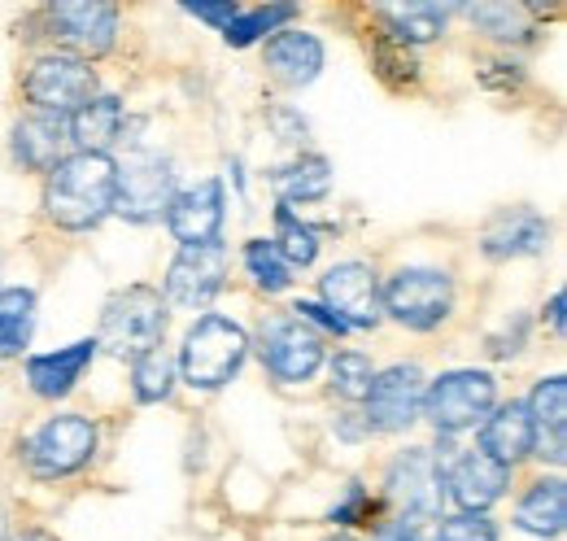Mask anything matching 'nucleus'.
Here are the masks:
<instances>
[{
  "label": "nucleus",
  "instance_id": "bb28decb",
  "mask_svg": "<svg viewBox=\"0 0 567 541\" xmlns=\"http://www.w3.org/2000/svg\"><path fill=\"white\" fill-rule=\"evenodd\" d=\"M271 184H276V193H280V205L319 202V197H328V188H332V162L319 157V153H306V157L280 166V171L271 175Z\"/></svg>",
  "mask_w": 567,
  "mask_h": 541
},
{
  "label": "nucleus",
  "instance_id": "9d476101",
  "mask_svg": "<svg viewBox=\"0 0 567 541\" xmlns=\"http://www.w3.org/2000/svg\"><path fill=\"white\" fill-rule=\"evenodd\" d=\"M258 349H262L267 371H271L280 385H306V380L323 367V337H315V333H310L301 319H292V315H280V319L262 324Z\"/></svg>",
  "mask_w": 567,
  "mask_h": 541
},
{
  "label": "nucleus",
  "instance_id": "cd10ccee",
  "mask_svg": "<svg viewBox=\"0 0 567 541\" xmlns=\"http://www.w3.org/2000/svg\"><path fill=\"white\" fill-rule=\"evenodd\" d=\"M35 328V293L4 288L0 293V358H18Z\"/></svg>",
  "mask_w": 567,
  "mask_h": 541
},
{
  "label": "nucleus",
  "instance_id": "f704fd0d",
  "mask_svg": "<svg viewBox=\"0 0 567 541\" xmlns=\"http://www.w3.org/2000/svg\"><path fill=\"white\" fill-rule=\"evenodd\" d=\"M432 541H497V529L485 516H450L436 524Z\"/></svg>",
  "mask_w": 567,
  "mask_h": 541
},
{
  "label": "nucleus",
  "instance_id": "f8f14e48",
  "mask_svg": "<svg viewBox=\"0 0 567 541\" xmlns=\"http://www.w3.org/2000/svg\"><path fill=\"white\" fill-rule=\"evenodd\" d=\"M319 293H323V306L358 333H371L380 319H384V306H380V275L367 267V263H337L319 279Z\"/></svg>",
  "mask_w": 567,
  "mask_h": 541
},
{
  "label": "nucleus",
  "instance_id": "f257e3e1",
  "mask_svg": "<svg viewBox=\"0 0 567 541\" xmlns=\"http://www.w3.org/2000/svg\"><path fill=\"white\" fill-rule=\"evenodd\" d=\"M114 175L110 153H66L44 180V214L62 232H92L114 214Z\"/></svg>",
  "mask_w": 567,
  "mask_h": 541
},
{
  "label": "nucleus",
  "instance_id": "58836bf2",
  "mask_svg": "<svg viewBox=\"0 0 567 541\" xmlns=\"http://www.w3.org/2000/svg\"><path fill=\"white\" fill-rule=\"evenodd\" d=\"M524 337H528V319H524V315H515V319L506 324V333L489 337V354H494V358H511V354H519V349H524Z\"/></svg>",
  "mask_w": 567,
  "mask_h": 541
},
{
  "label": "nucleus",
  "instance_id": "20e7f679",
  "mask_svg": "<svg viewBox=\"0 0 567 541\" xmlns=\"http://www.w3.org/2000/svg\"><path fill=\"white\" fill-rule=\"evenodd\" d=\"M380 306L402 328L432 333L454 310V279L445 270H432V267H402L380 288Z\"/></svg>",
  "mask_w": 567,
  "mask_h": 541
},
{
  "label": "nucleus",
  "instance_id": "2eb2a0df",
  "mask_svg": "<svg viewBox=\"0 0 567 541\" xmlns=\"http://www.w3.org/2000/svg\"><path fill=\"white\" fill-rule=\"evenodd\" d=\"M227 279V254L223 245L202 249H179L175 263L166 267V302L179 310H206Z\"/></svg>",
  "mask_w": 567,
  "mask_h": 541
},
{
  "label": "nucleus",
  "instance_id": "ddd939ff",
  "mask_svg": "<svg viewBox=\"0 0 567 541\" xmlns=\"http://www.w3.org/2000/svg\"><path fill=\"white\" fill-rule=\"evenodd\" d=\"M441 484H445V468L436 463V455H427L424 446L406 450L393 459L384 493L398 507V516H415V520H432L441 507Z\"/></svg>",
  "mask_w": 567,
  "mask_h": 541
},
{
  "label": "nucleus",
  "instance_id": "aec40b11",
  "mask_svg": "<svg viewBox=\"0 0 567 541\" xmlns=\"http://www.w3.org/2000/svg\"><path fill=\"white\" fill-rule=\"evenodd\" d=\"M267 70L284 88H306L323 70V40L310 31H276L267 40Z\"/></svg>",
  "mask_w": 567,
  "mask_h": 541
},
{
  "label": "nucleus",
  "instance_id": "4468645a",
  "mask_svg": "<svg viewBox=\"0 0 567 541\" xmlns=\"http://www.w3.org/2000/svg\"><path fill=\"white\" fill-rule=\"evenodd\" d=\"M227 197L218 180H202L184 193H175L166 205V227L179 241V249H202V245H218L223 236V214H227Z\"/></svg>",
  "mask_w": 567,
  "mask_h": 541
},
{
  "label": "nucleus",
  "instance_id": "4be33fe9",
  "mask_svg": "<svg viewBox=\"0 0 567 541\" xmlns=\"http://www.w3.org/2000/svg\"><path fill=\"white\" fill-rule=\"evenodd\" d=\"M71 144L66 132V119L62 114H31L13 127V157L27 166V171H53L62 162V149Z\"/></svg>",
  "mask_w": 567,
  "mask_h": 541
},
{
  "label": "nucleus",
  "instance_id": "5701e85b",
  "mask_svg": "<svg viewBox=\"0 0 567 541\" xmlns=\"http://www.w3.org/2000/svg\"><path fill=\"white\" fill-rule=\"evenodd\" d=\"M515 529L533 538H559L567 529V484L559 476H542L515 507Z\"/></svg>",
  "mask_w": 567,
  "mask_h": 541
},
{
  "label": "nucleus",
  "instance_id": "423d86ee",
  "mask_svg": "<svg viewBox=\"0 0 567 541\" xmlns=\"http://www.w3.org/2000/svg\"><path fill=\"white\" fill-rule=\"evenodd\" d=\"M22 96L35 105V114H62L71 119L79 105L96 96V70L71 53H44L22 79Z\"/></svg>",
  "mask_w": 567,
  "mask_h": 541
},
{
  "label": "nucleus",
  "instance_id": "79ce46f5",
  "mask_svg": "<svg viewBox=\"0 0 567 541\" xmlns=\"http://www.w3.org/2000/svg\"><path fill=\"white\" fill-rule=\"evenodd\" d=\"M18 541H58V538H49V533H22Z\"/></svg>",
  "mask_w": 567,
  "mask_h": 541
},
{
  "label": "nucleus",
  "instance_id": "4c0bfd02",
  "mask_svg": "<svg viewBox=\"0 0 567 541\" xmlns=\"http://www.w3.org/2000/svg\"><path fill=\"white\" fill-rule=\"evenodd\" d=\"M375 541H432L424 529V520H415V516H393V520H384L380 529H375Z\"/></svg>",
  "mask_w": 567,
  "mask_h": 541
},
{
  "label": "nucleus",
  "instance_id": "72a5a7b5",
  "mask_svg": "<svg viewBox=\"0 0 567 541\" xmlns=\"http://www.w3.org/2000/svg\"><path fill=\"white\" fill-rule=\"evenodd\" d=\"M375 70H380V79H384L389 88H411V83L420 79V62H415V53H411V49H402V44H393L389 35H380V40H375Z\"/></svg>",
  "mask_w": 567,
  "mask_h": 541
},
{
  "label": "nucleus",
  "instance_id": "f3484780",
  "mask_svg": "<svg viewBox=\"0 0 567 541\" xmlns=\"http://www.w3.org/2000/svg\"><path fill=\"white\" fill-rule=\"evenodd\" d=\"M445 484H450V498L463 507V516H485L497 498L506 493L511 484V472L494 463L489 455L481 450H467L463 459H454L445 468Z\"/></svg>",
  "mask_w": 567,
  "mask_h": 541
},
{
  "label": "nucleus",
  "instance_id": "b1692460",
  "mask_svg": "<svg viewBox=\"0 0 567 541\" xmlns=\"http://www.w3.org/2000/svg\"><path fill=\"white\" fill-rule=\"evenodd\" d=\"M74 153H105L118 135H123V101L118 96H92L87 105H79L66 119Z\"/></svg>",
  "mask_w": 567,
  "mask_h": 541
},
{
  "label": "nucleus",
  "instance_id": "c9c22d12",
  "mask_svg": "<svg viewBox=\"0 0 567 541\" xmlns=\"http://www.w3.org/2000/svg\"><path fill=\"white\" fill-rule=\"evenodd\" d=\"M371 511H375V507H371L367 489L354 480V484L346 489V498H341V502L328 511V520H332V524H362V520H371Z\"/></svg>",
  "mask_w": 567,
  "mask_h": 541
},
{
  "label": "nucleus",
  "instance_id": "1a4fd4ad",
  "mask_svg": "<svg viewBox=\"0 0 567 541\" xmlns=\"http://www.w3.org/2000/svg\"><path fill=\"white\" fill-rule=\"evenodd\" d=\"M44 35L79 62L105 58L118 35V9L114 4H49Z\"/></svg>",
  "mask_w": 567,
  "mask_h": 541
},
{
  "label": "nucleus",
  "instance_id": "a19ab883",
  "mask_svg": "<svg viewBox=\"0 0 567 541\" xmlns=\"http://www.w3.org/2000/svg\"><path fill=\"white\" fill-rule=\"evenodd\" d=\"M546 315H550V333H555V337H564V293H555V297H550V310H546Z\"/></svg>",
  "mask_w": 567,
  "mask_h": 541
},
{
  "label": "nucleus",
  "instance_id": "ea45409f",
  "mask_svg": "<svg viewBox=\"0 0 567 541\" xmlns=\"http://www.w3.org/2000/svg\"><path fill=\"white\" fill-rule=\"evenodd\" d=\"M193 18H202V22H210V27H218V31H227L231 22H236V13H240V4H231V0H218V4H210V0H197V4H184Z\"/></svg>",
  "mask_w": 567,
  "mask_h": 541
},
{
  "label": "nucleus",
  "instance_id": "c85d7f7f",
  "mask_svg": "<svg viewBox=\"0 0 567 541\" xmlns=\"http://www.w3.org/2000/svg\"><path fill=\"white\" fill-rule=\"evenodd\" d=\"M271 245L280 249L288 267H310L319 258V232L310 223H301L292 214V205H276V241Z\"/></svg>",
  "mask_w": 567,
  "mask_h": 541
},
{
  "label": "nucleus",
  "instance_id": "9b49d317",
  "mask_svg": "<svg viewBox=\"0 0 567 541\" xmlns=\"http://www.w3.org/2000/svg\"><path fill=\"white\" fill-rule=\"evenodd\" d=\"M362 402H367L371 432H406L424 406V371L415 363H398V367L371 376V389Z\"/></svg>",
  "mask_w": 567,
  "mask_h": 541
},
{
  "label": "nucleus",
  "instance_id": "6e6552de",
  "mask_svg": "<svg viewBox=\"0 0 567 541\" xmlns=\"http://www.w3.org/2000/svg\"><path fill=\"white\" fill-rule=\"evenodd\" d=\"M175 197V171L157 153H132L114 175V214L132 223H153Z\"/></svg>",
  "mask_w": 567,
  "mask_h": 541
},
{
  "label": "nucleus",
  "instance_id": "a878e982",
  "mask_svg": "<svg viewBox=\"0 0 567 541\" xmlns=\"http://www.w3.org/2000/svg\"><path fill=\"white\" fill-rule=\"evenodd\" d=\"M472 22L489 35V40H502V44H528L537 40V18L546 13L542 4H472L467 9Z\"/></svg>",
  "mask_w": 567,
  "mask_h": 541
},
{
  "label": "nucleus",
  "instance_id": "39448f33",
  "mask_svg": "<svg viewBox=\"0 0 567 541\" xmlns=\"http://www.w3.org/2000/svg\"><path fill=\"white\" fill-rule=\"evenodd\" d=\"M497 402V385L489 371H445L441 380H432V389L424 394L427 423L445 437L467 432L476 423L489 419V410Z\"/></svg>",
  "mask_w": 567,
  "mask_h": 541
},
{
  "label": "nucleus",
  "instance_id": "0eeeda50",
  "mask_svg": "<svg viewBox=\"0 0 567 541\" xmlns=\"http://www.w3.org/2000/svg\"><path fill=\"white\" fill-rule=\"evenodd\" d=\"M22 450H27V472L35 480L71 476L79 468H87L96 455V423L83 415H58Z\"/></svg>",
  "mask_w": 567,
  "mask_h": 541
},
{
  "label": "nucleus",
  "instance_id": "37998d69",
  "mask_svg": "<svg viewBox=\"0 0 567 541\" xmlns=\"http://www.w3.org/2000/svg\"><path fill=\"white\" fill-rule=\"evenodd\" d=\"M0 541H9V524H4V511H0Z\"/></svg>",
  "mask_w": 567,
  "mask_h": 541
},
{
  "label": "nucleus",
  "instance_id": "c756f323",
  "mask_svg": "<svg viewBox=\"0 0 567 541\" xmlns=\"http://www.w3.org/2000/svg\"><path fill=\"white\" fill-rule=\"evenodd\" d=\"M297 18V4H258V9H240L236 13V22L223 31V40L231 44V49H249V44H258V40H267V31H280L284 22H292Z\"/></svg>",
  "mask_w": 567,
  "mask_h": 541
},
{
  "label": "nucleus",
  "instance_id": "473e14b6",
  "mask_svg": "<svg viewBox=\"0 0 567 541\" xmlns=\"http://www.w3.org/2000/svg\"><path fill=\"white\" fill-rule=\"evenodd\" d=\"M371 358H362L354 349H346V354H337L332 358V394L341 398V402H362L367 398V389H371Z\"/></svg>",
  "mask_w": 567,
  "mask_h": 541
},
{
  "label": "nucleus",
  "instance_id": "7ed1b4c3",
  "mask_svg": "<svg viewBox=\"0 0 567 541\" xmlns=\"http://www.w3.org/2000/svg\"><path fill=\"white\" fill-rule=\"evenodd\" d=\"M249 358V337L240 324L223 319V315H202L188 337L179 345V371L193 389H223L227 380H236V371Z\"/></svg>",
  "mask_w": 567,
  "mask_h": 541
},
{
  "label": "nucleus",
  "instance_id": "6ab92c4d",
  "mask_svg": "<svg viewBox=\"0 0 567 541\" xmlns=\"http://www.w3.org/2000/svg\"><path fill=\"white\" fill-rule=\"evenodd\" d=\"M481 455H489L506 472L515 463H524L533 455V423H528V406L506 402L489 410V419L481 423Z\"/></svg>",
  "mask_w": 567,
  "mask_h": 541
},
{
  "label": "nucleus",
  "instance_id": "f03ea898",
  "mask_svg": "<svg viewBox=\"0 0 567 541\" xmlns=\"http://www.w3.org/2000/svg\"><path fill=\"white\" fill-rule=\"evenodd\" d=\"M162 337H166V302H162L157 288L132 284V288H118L105 302L96 349L136 363L148 349H162Z\"/></svg>",
  "mask_w": 567,
  "mask_h": 541
},
{
  "label": "nucleus",
  "instance_id": "e433bc0d",
  "mask_svg": "<svg viewBox=\"0 0 567 541\" xmlns=\"http://www.w3.org/2000/svg\"><path fill=\"white\" fill-rule=\"evenodd\" d=\"M292 319H301L315 337H319V333H332V337H346V333H350V328H346L328 306H319V302H297V306H292Z\"/></svg>",
  "mask_w": 567,
  "mask_h": 541
},
{
  "label": "nucleus",
  "instance_id": "a211bd4d",
  "mask_svg": "<svg viewBox=\"0 0 567 541\" xmlns=\"http://www.w3.org/2000/svg\"><path fill=\"white\" fill-rule=\"evenodd\" d=\"M528 423H533V455L564 463L567 459V380L550 376L528 398Z\"/></svg>",
  "mask_w": 567,
  "mask_h": 541
},
{
  "label": "nucleus",
  "instance_id": "c03bdc74",
  "mask_svg": "<svg viewBox=\"0 0 567 541\" xmlns=\"http://www.w3.org/2000/svg\"><path fill=\"white\" fill-rule=\"evenodd\" d=\"M328 541H358V538H346V533H341V538H328Z\"/></svg>",
  "mask_w": 567,
  "mask_h": 541
},
{
  "label": "nucleus",
  "instance_id": "412c9836",
  "mask_svg": "<svg viewBox=\"0 0 567 541\" xmlns=\"http://www.w3.org/2000/svg\"><path fill=\"white\" fill-rule=\"evenodd\" d=\"M96 358V340H74L66 349H53V354H35L27 363V385L40 394V398H66L79 376L87 371V363Z\"/></svg>",
  "mask_w": 567,
  "mask_h": 541
},
{
  "label": "nucleus",
  "instance_id": "dca6fc26",
  "mask_svg": "<svg viewBox=\"0 0 567 541\" xmlns=\"http://www.w3.org/2000/svg\"><path fill=\"white\" fill-rule=\"evenodd\" d=\"M550 241V218L528 210V205H511V210H497L494 218L485 223V236H481V249L485 258L506 263V258H528V254H542Z\"/></svg>",
  "mask_w": 567,
  "mask_h": 541
},
{
  "label": "nucleus",
  "instance_id": "7c9ffc66",
  "mask_svg": "<svg viewBox=\"0 0 567 541\" xmlns=\"http://www.w3.org/2000/svg\"><path fill=\"white\" fill-rule=\"evenodd\" d=\"M175 389V363L162 349H148L132 363V394L136 402H166Z\"/></svg>",
  "mask_w": 567,
  "mask_h": 541
},
{
  "label": "nucleus",
  "instance_id": "393cba45",
  "mask_svg": "<svg viewBox=\"0 0 567 541\" xmlns=\"http://www.w3.org/2000/svg\"><path fill=\"white\" fill-rule=\"evenodd\" d=\"M375 13H380V22H384V35H389L393 44L411 49V44L436 40V35L445 31V18H450L454 9H450V4H380Z\"/></svg>",
  "mask_w": 567,
  "mask_h": 541
},
{
  "label": "nucleus",
  "instance_id": "2f4dec72",
  "mask_svg": "<svg viewBox=\"0 0 567 541\" xmlns=\"http://www.w3.org/2000/svg\"><path fill=\"white\" fill-rule=\"evenodd\" d=\"M245 267H249L254 284H258L262 293H284V288L292 284V267L284 263L280 249H276L267 236H258V241L245 245Z\"/></svg>",
  "mask_w": 567,
  "mask_h": 541
}]
</instances>
